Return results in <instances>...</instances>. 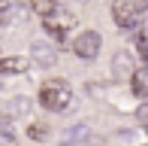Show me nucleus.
I'll list each match as a JSON object with an SVG mask.
<instances>
[{
    "label": "nucleus",
    "instance_id": "obj_1",
    "mask_svg": "<svg viewBox=\"0 0 148 146\" xmlns=\"http://www.w3.org/2000/svg\"><path fill=\"white\" fill-rule=\"evenodd\" d=\"M73 101V88L70 82H64V79H45L42 88H39V107L51 110V113H60L66 110Z\"/></svg>",
    "mask_w": 148,
    "mask_h": 146
},
{
    "label": "nucleus",
    "instance_id": "obj_2",
    "mask_svg": "<svg viewBox=\"0 0 148 146\" xmlns=\"http://www.w3.org/2000/svg\"><path fill=\"white\" fill-rule=\"evenodd\" d=\"M100 46H103V37L97 31H82V34H76V40H73V52L79 58H85V61L100 55Z\"/></svg>",
    "mask_w": 148,
    "mask_h": 146
},
{
    "label": "nucleus",
    "instance_id": "obj_3",
    "mask_svg": "<svg viewBox=\"0 0 148 146\" xmlns=\"http://www.w3.org/2000/svg\"><path fill=\"white\" fill-rule=\"evenodd\" d=\"M112 18H115L118 31H133L139 24V9L130 0H115V3H112Z\"/></svg>",
    "mask_w": 148,
    "mask_h": 146
},
{
    "label": "nucleus",
    "instance_id": "obj_4",
    "mask_svg": "<svg viewBox=\"0 0 148 146\" xmlns=\"http://www.w3.org/2000/svg\"><path fill=\"white\" fill-rule=\"evenodd\" d=\"M42 28L49 31L55 40H66V37H70V31L76 28V18H73L70 12H58V9H55L51 15H45V24H42Z\"/></svg>",
    "mask_w": 148,
    "mask_h": 146
},
{
    "label": "nucleus",
    "instance_id": "obj_5",
    "mask_svg": "<svg viewBox=\"0 0 148 146\" xmlns=\"http://www.w3.org/2000/svg\"><path fill=\"white\" fill-rule=\"evenodd\" d=\"M30 58L39 64V67H51V64L58 61V52L51 49V43H45V40H36V43L30 46Z\"/></svg>",
    "mask_w": 148,
    "mask_h": 146
},
{
    "label": "nucleus",
    "instance_id": "obj_6",
    "mask_svg": "<svg viewBox=\"0 0 148 146\" xmlns=\"http://www.w3.org/2000/svg\"><path fill=\"white\" fill-rule=\"evenodd\" d=\"M112 73H115V79H130L133 73H136V64H133L130 52H115V58H112Z\"/></svg>",
    "mask_w": 148,
    "mask_h": 146
},
{
    "label": "nucleus",
    "instance_id": "obj_7",
    "mask_svg": "<svg viewBox=\"0 0 148 146\" xmlns=\"http://www.w3.org/2000/svg\"><path fill=\"white\" fill-rule=\"evenodd\" d=\"M27 70V58L24 55H6L0 58V76H18Z\"/></svg>",
    "mask_w": 148,
    "mask_h": 146
},
{
    "label": "nucleus",
    "instance_id": "obj_8",
    "mask_svg": "<svg viewBox=\"0 0 148 146\" xmlns=\"http://www.w3.org/2000/svg\"><path fill=\"white\" fill-rule=\"evenodd\" d=\"M91 137V128L88 125H73V128L64 131V146H79Z\"/></svg>",
    "mask_w": 148,
    "mask_h": 146
},
{
    "label": "nucleus",
    "instance_id": "obj_9",
    "mask_svg": "<svg viewBox=\"0 0 148 146\" xmlns=\"http://www.w3.org/2000/svg\"><path fill=\"white\" fill-rule=\"evenodd\" d=\"M30 9L45 18V15H51V12L58 9V0H30Z\"/></svg>",
    "mask_w": 148,
    "mask_h": 146
},
{
    "label": "nucleus",
    "instance_id": "obj_10",
    "mask_svg": "<svg viewBox=\"0 0 148 146\" xmlns=\"http://www.w3.org/2000/svg\"><path fill=\"white\" fill-rule=\"evenodd\" d=\"M130 79H133V95H136V97H145V88H148V85H145V73L136 70Z\"/></svg>",
    "mask_w": 148,
    "mask_h": 146
},
{
    "label": "nucleus",
    "instance_id": "obj_11",
    "mask_svg": "<svg viewBox=\"0 0 148 146\" xmlns=\"http://www.w3.org/2000/svg\"><path fill=\"white\" fill-rule=\"evenodd\" d=\"M145 46H148V40H145L142 31H139V34H136V49H139V55H142V58H148V49H145Z\"/></svg>",
    "mask_w": 148,
    "mask_h": 146
},
{
    "label": "nucleus",
    "instance_id": "obj_12",
    "mask_svg": "<svg viewBox=\"0 0 148 146\" xmlns=\"http://www.w3.org/2000/svg\"><path fill=\"white\" fill-rule=\"evenodd\" d=\"M0 146H15V134L12 131H0Z\"/></svg>",
    "mask_w": 148,
    "mask_h": 146
},
{
    "label": "nucleus",
    "instance_id": "obj_13",
    "mask_svg": "<svg viewBox=\"0 0 148 146\" xmlns=\"http://www.w3.org/2000/svg\"><path fill=\"white\" fill-rule=\"evenodd\" d=\"M27 134H30V137H42V134H45V125H30Z\"/></svg>",
    "mask_w": 148,
    "mask_h": 146
},
{
    "label": "nucleus",
    "instance_id": "obj_14",
    "mask_svg": "<svg viewBox=\"0 0 148 146\" xmlns=\"http://www.w3.org/2000/svg\"><path fill=\"white\" fill-rule=\"evenodd\" d=\"M145 116H148V107H145V104H139V110H136V119H139V122H145Z\"/></svg>",
    "mask_w": 148,
    "mask_h": 146
},
{
    "label": "nucleus",
    "instance_id": "obj_15",
    "mask_svg": "<svg viewBox=\"0 0 148 146\" xmlns=\"http://www.w3.org/2000/svg\"><path fill=\"white\" fill-rule=\"evenodd\" d=\"M6 6H9V0H0V12H6Z\"/></svg>",
    "mask_w": 148,
    "mask_h": 146
},
{
    "label": "nucleus",
    "instance_id": "obj_16",
    "mask_svg": "<svg viewBox=\"0 0 148 146\" xmlns=\"http://www.w3.org/2000/svg\"><path fill=\"white\" fill-rule=\"evenodd\" d=\"M3 122H6V116H3V113H0V125H3Z\"/></svg>",
    "mask_w": 148,
    "mask_h": 146
}]
</instances>
